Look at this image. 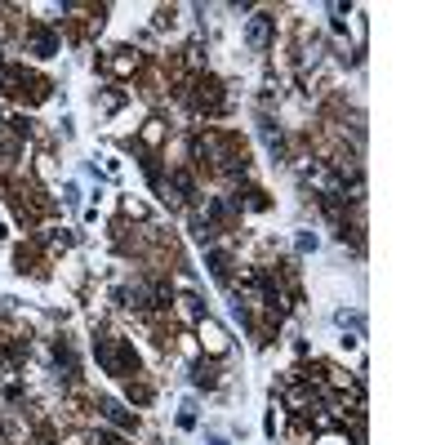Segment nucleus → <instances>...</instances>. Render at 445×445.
Wrapping results in <instances>:
<instances>
[{"label": "nucleus", "mask_w": 445, "mask_h": 445, "mask_svg": "<svg viewBox=\"0 0 445 445\" xmlns=\"http://www.w3.org/2000/svg\"><path fill=\"white\" fill-rule=\"evenodd\" d=\"M268 36H272V18L259 14V18L250 23V45H259V50H263V45H268Z\"/></svg>", "instance_id": "nucleus-2"}, {"label": "nucleus", "mask_w": 445, "mask_h": 445, "mask_svg": "<svg viewBox=\"0 0 445 445\" xmlns=\"http://www.w3.org/2000/svg\"><path fill=\"white\" fill-rule=\"evenodd\" d=\"M201 334H205V343H210V352H214V356H223V352H227V334H223L219 325H214V321H205Z\"/></svg>", "instance_id": "nucleus-1"}, {"label": "nucleus", "mask_w": 445, "mask_h": 445, "mask_svg": "<svg viewBox=\"0 0 445 445\" xmlns=\"http://www.w3.org/2000/svg\"><path fill=\"white\" fill-rule=\"evenodd\" d=\"M192 378H196L201 387H214V383H219V365H214V361H201V365L192 370Z\"/></svg>", "instance_id": "nucleus-3"}]
</instances>
